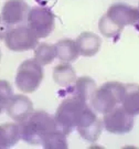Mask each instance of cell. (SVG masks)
<instances>
[{"label": "cell", "mask_w": 139, "mask_h": 149, "mask_svg": "<svg viewBox=\"0 0 139 149\" xmlns=\"http://www.w3.org/2000/svg\"><path fill=\"white\" fill-rule=\"evenodd\" d=\"M139 21V9L131 6L116 2L112 5L98 22V29L106 38H115L120 34L126 26H135Z\"/></svg>", "instance_id": "cell-1"}, {"label": "cell", "mask_w": 139, "mask_h": 149, "mask_svg": "<svg viewBox=\"0 0 139 149\" xmlns=\"http://www.w3.org/2000/svg\"><path fill=\"white\" fill-rule=\"evenodd\" d=\"M19 125L21 139L29 145L42 144L44 137L58 128L54 117L45 111L33 112Z\"/></svg>", "instance_id": "cell-2"}, {"label": "cell", "mask_w": 139, "mask_h": 149, "mask_svg": "<svg viewBox=\"0 0 139 149\" xmlns=\"http://www.w3.org/2000/svg\"><path fill=\"white\" fill-rule=\"evenodd\" d=\"M125 95V84L116 81L104 83L94 91L90 98L91 106L99 114H107L115 107L122 104Z\"/></svg>", "instance_id": "cell-3"}, {"label": "cell", "mask_w": 139, "mask_h": 149, "mask_svg": "<svg viewBox=\"0 0 139 149\" xmlns=\"http://www.w3.org/2000/svg\"><path fill=\"white\" fill-rule=\"evenodd\" d=\"M87 106V102L79 97L71 96L64 98L59 105L54 116L58 128L66 135L71 134L76 128L81 116Z\"/></svg>", "instance_id": "cell-4"}, {"label": "cell", "mask_w": 139, "mask_h": 149, "mask_svg": "<svg viewBox=\"0 0 139 149\" xmlns=\"http://www.w3.org/2000/svg\"><path fill=\"white\" fill-rule=\"evenodd\" d=\"M44 72L41 64L34 59L23 61L18 68L16 74V85L23 93H33L41 85Z\"/></svg>", "instance_id": "cell-5"}, {"label": "cell", "mask_w": 139, "mask_h": 149, "mask_svg": "<svg viewBox=\"0 0 139 149\" xmlns=\"http://www.w3.org/2000/svg\"><path fill=\"white\" fill-rule=\"evenodd\" d=\"M27 26L39 39L49 37L55 27V16L47 7H33L28 13Z\"/></svg>", "instance_id": "cell-6"}, {"label": "cell", "mask_w": 139, "mask_h": 149, "mask_svg": "<svg viewBox=\"0 0 139 149\" xmlns=\"http://www.w3.org/2000/svg\"><path fill=\"white\" fill-rule=\"evenodd\" d=\"M6 47L15 52H23L34 50L39 44V38L37 34L28 27L19 26L11 28L5 37Z\"/></svg>", "instance_id": "cell-7"}, {"label": "cell", "mask_w": 139, "mask_h": 149, "mask_svg": "<svg viewBox=\"0 0 139 149\" xmlns=\"http://www.w3.org/2000/svg\"><path fill=\"white\" fill-rule=\"evenodd\" d=\"M103 125L108 133L124 135L134 128V116L126 112L122 106H116L113 111L104 114Z\"/></svg>", "instance_id": "cell-8"}, {"label": "cell", "mask_w": 139, "mask_h": 149, "mask_svg": "<svg viewBox=\"0 0 139 149\" xmlns=\"http://www.w3.org/2000/svg\"><path fill=\"white\" fill-rule=\"evenodd\" d=\"M103 127V122L97 117L91 107L87 106L83 115L81 116L76 129L83 139L90 143H95L102 134Z\"/></svg>", "instance_id": "cell-9"}, {"label": "cell", "mask_w": 139, "mask_h": 149, "mask_svg": "<svg viewBox=\"0 0 139 149\" xmlns=\"http://www.w3.org/2000/svg\"><path fill=\"white\" fill-rule=\"evenodd\" d=\"M29 11L30 7L24 0H8L2 7L0 18L11 28L27 21Z\"/></svg>", "instance_id": "cell-10"}, {"label": "cell", "mask_w": 139, "mask_h": 149, "mask_svg": "<svg viewBox=\"0 0 139 149\" xmlns=\"http://www.w3.org/2000/svg\"><path fill=\"white\" fill-rule=\"evenodd\" d=\"M6 112L9 117L20 124L33 113V104L31 100L23 94L12 95L6 107Z\"/></svg>", "instance_id": "cell-11"}, {"label": "cell", "mask_w": 139, "mask_h": 149, "mask_svg": "<svg viewBox=\"0 0 139 149\" xmlns=\"http://www.w3.org/2000/svg\"><path fill=\"white\" fill-rule=\"evenodd\" d=\"M76 44L80 51V54L86 58L94 56L99 51L102 45V39L97 36L96 33L91 31L82 32L79 37L76 38Z\"/></svg>", "instance_id": "cell-12"}, {"label": "cell", "mask_w": 139, "mask_h": 149, "mask_svg": "<svg viewBox=\"0 0 139 149\" xmlns=\"http://www.w3.org/2000/svg\"><path fill=\"white\" fill-rule=\"evenodd\" d=\"M56 58L61 62L71 63L79 58L80 51L75 40L72 39H62L54 44Z\"/></svg>", "instance_id": "cell-13"}, {"label": "cell", "mask_w": 139, "mask_h": 149, "mask_svg": "<svg viewBox=\"0 0 139 149\" xmlns=\"http://www.w3.org/2000/svg\"><path fill=\"white\" fill-rule=\"evenodd\" d=\"M21 139L20 125L17 123H6L0 125V149L13 147Z\"/></svg>", "instance_id": "cell-14"}, {"label": "cell", "mask_w": 139, "mask_h": 149, "mask_svg": "<svg viewBox=\"0 0 139 149\" xmlns=\"http://www.w3.org/2000/svg\"><path fill=\"white\" fill-rule=\"evenodd\" d=\"M122 107L131 116L139 115V85L138 84H125Z\"/></svg>", "instance_id": "cell-15"}, {"label": "cell", "mask_w": 139, "mask_h": 149, "mask_svg": "<svg viewBox=\"0 0 139 149\" xmlns=\"http://www.w3.org/2000/svg\"><path fill=\"white\" fill-rule=\"evenodd\" d=\"M97 88L96 82L90 76H81L76 79L74 82V86L72 87L71 94L72 96L79 97L83 101L88 102L94 91Z\"/></svg>", "instance_id": "cell-16"}, {"label": "cell", "mask_w": 139, "mask_h": 149, "mask_svg": "<svg viewBox=\"0 0 139 149\" xmlns=\"http://www.w3.org/2000/svg\"><path fill=\"white\" fill-rule=\"evenodd\" d=\"M53 80L61 87H69L76 81V72L70 63L58 64L53 70Z\"/></svg>", "instance_id": "cell-17"}, {"label": "cell", "mask_w": 139, "mask_h": 149, "mask_svg": "<svg viewBox=\"0 0 139 149\" xmlns=\"http://www.w3.org/2000/svg\"><path fill=\"white\" fill-rule=\"evenodd\" d=\"M41 145L43 146V148L45 149H66L69 147L66 134H64L62 130H60L59 128L49 133L44 137Z\"/></svg>", "instance_id": "cell-18"}, {"label": "cell", "mask_w": 139, "mask_h": 149, "mask_svg": "<svg viewBox=\"0 0 139 149\" xmlns=\"http://www.w3.org/2000/svg\"><path fill=\"white\" fill-rule=\"evenodd\" d=\"M55 58H56L55 48L52 44L42 42L39 43L37 48L34 49V60L42 66L52 63Z\"/></svg>", "instance_id": "cell-19"}, {"label": "cell", "mask_w": 139, "mask_h": 149, "mask_svg": "<svg viewBox=\"0 0 139 149\" xmlns=\"http://www.w3.org/2000/svg\"><path fill=\"white\" fill-rule=\"evenodd\" d=\"M12 87L8 81L0 80V114L3 112L12 97Z\"/></svg>", "instance_id": "cell-20"}, {"label": "cell", "mask_w": 139, "mask_h": 149, "mask_svg": "<svg viewBox=\"0 0 139 149\" xmlns=\"http://www.w3.org/2000/svg\"><path fill=\"white\" fill-rule=\"evenodd\" d=\"M138 9H139V6H138Z\"/></svg>", "instance_id": "cell-21"}]
</instances>
